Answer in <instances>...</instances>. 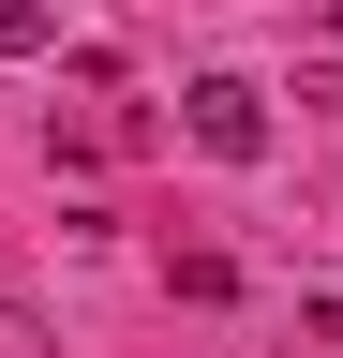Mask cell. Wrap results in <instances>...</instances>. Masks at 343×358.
Instances as JSON below:
<instances>
[{
	"instance_id": "6da1fadb",
	"label": "cell",
	"mask_w": 343,
	"mask_h": 358,
	"mask_svg": "<svg viewBox=\"0 0 343 358\" xmlns=\"http://www.w3.org/2000/svg\"><path fill=\"white\" fill-rule=\"evenodd\" d=\"M180 134L209 164H269V90H239V75H194L180 90Z\"/></svg>"
},
{
	"instance_id": "7a4b0ae2",
	"label": "cell",
	"mask_w": 343,
	"mask_h": 358,
	"mask_svg": "<svg viewBox=\"0 0 343 358\" xmlns=\"http://www.w3.org/2000/svg\"><path fill=\"white\" fill-rule=\"evenodd\" d=\"M45 45H60V15H45V0H0V60H45Z\"/></svg>"
}]
</instances>
